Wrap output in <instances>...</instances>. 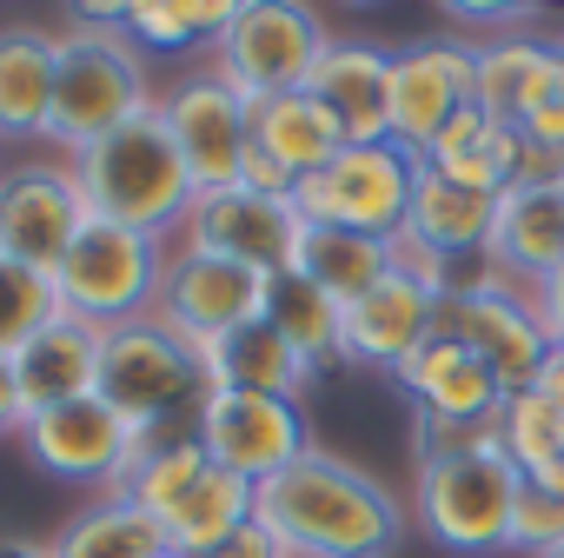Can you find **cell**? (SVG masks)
Listing matches in <instances>:
<instances>
[{
	"mask_svg": "<svg viewBox=\"0 0 564 558\" xmlns=\"http://www.w3.org/2000/svg\"><path fill=\"white\" fill-rule=\"evenodd\" d=\"M557 61H564V34H557Z\"/></svg>",
	"mask_w": 564,
	"mask_h": 558,
	"instance_id": "cell-42",
	"label": "cell"
},
{
	"mask_svg": "<svg viewBox=\"0 0 564 558\" xmlns=\"http://www.w3.org/2000/svg\"><path fill=\"white\" fill-rule=\"evenodd\" d=\"M120 492L160 525L166 551H186V558H213L239 525L259 518V485L213 465L206 446L193 439V419L147 426L140 432V465Z\"/></svg>",
	"mask_w": 564,
	"mask_h": 558,
	"instance_id": "cell-3",
	"label": "cell"
},
{
	"mask_svg": "<svg viewBox=\"0 0 564 558\" xmlns=\"http://www.w3.org/2000/svg\"><path fill=\"white\" fill-rule=\"evenodd\" d=\"M14 386H21V412H54L74 399H94L100 386V326L61 313L54 326H41L21 353H14Z\"/></svg>",
	"mask_w": 564,
	"mask_h": 558,
	"instance_id": "cell-24",
	"label": "cell"
},
{
	"mask_svg": "<svg viewBox=\"0 0 564 558\" xmlns=\"http://www.w3.org/2000/svg\"><path fill=\"white\" fill-rule=\"evenodd\" d=\"M54 67H61V34L0 28V140H47Z\"/></svg>",
	"mask_w": 564,
	"mask_h": 558,
	"instance_id": "cell-26",
	"label": "cell"
},
{
	"mask_svg": "<svg viewBox=\"0 0 564 558\" xmlns=\"http://www.w3.org/2000/svg\"><path fill=\"white\" fill-rule=\"evenodd\" d=\"M252 147L272 153L293 180H313L319 167H333L346 153V133L313 94H279V100L252 107Z\"/></svg>",
	"mask_w": 564,
	"mask_h": 558,
	"instance_id": "cell-30",
	"label": "cell"
},
{
	"mask_svg": "<svg viewBox=\"0 0 564 558\" xmlns=\"http://www.w3.org/2000/svg\"><path fill=\"white\" fill-rule=\"evenodd\" d=\"M265 279L259 266H239V259H213V253H193L173 239V259H166V279H160V300H153V320L180 340V346H213L219 333L246 326L265 313Z\"/></svg>",
	"mask_w": 564,
	"mask_h": 558,
	"instance_id": "cell-13",
	"label": "cell"
},
{
	"mask_svg": "<svg viewBox=\"0 0 564 558\" xmlns=\"http://www.w3.org/2000/svg\"><path fill=\"white\" fill-rule=\"evenodd\" d=\"M491 213L498 200L471 193V186H452L438 173L419 167V186H412V213H405V233H399V259L425 279H438L445 266H465V259H485V239H491Z\"/></svg>",
	"mask_w": 564,
	"mask_h": 558,
	"instance_id": "cell-19",
	"label": "cell"
},
{
	"mask_svg": "<svg viewBox=\"0 0 564 558\" xmlns=\"http://www.w3.org/2000/svg\"><path fill=\"white\" fill-rule=\"evenodd\" d=\"M551 558H564V545H557V551H551Z\"/></svg>",
	"mask_w": 564,
	"mask_h": 558,
	"instance_id": "cell-43",
	"label": "cell"
},
{
	"mask_svg": "<svg viewBox=\"0 0 564 558\" xmlns=\"http://www.w3.org/2000/svg\"><path fill=\"white\" fill-rule=\"evenodd\" d=\"M54 558H160L166 538L160 525L127 498V492H100L94 505H80L54 538H47Z\"/></svg>",
	"mask_w": 564,
	"mask_h": 558,
	"instance_id": "cell-32",
	"label": "cell"
},
{
	"mask_svg": "<svg viewBox=\"0 0 564 558\" xmlns=\"http://www.w3.org/2000/svg\"><path fill=\"white\" fill-rule=\"evenodd\" d=\"M232 14H239V0H133V8H80V21H107L147 54L219 47Z\"/></svg>",
	"mask_w": 564,
	"mask_h": 558,
	"instance_id": "cell-28",
	"label": "cell"
},
{
	"mask_svg": "<svg viewBox=\"0 0 564 558\" xmlns=\"http://www.w3.org/2000/svg\"><path fill=\"white\" fill-rule=\"evenodd\" d=\"M160 558H186V551H160Z\"/></svg>",
	"mask_w": 564,
	"mask_h": 558,
	"instance_id": "cell-41",
	"label": "cell"
},
{
	"mask_svg": "<svg viewBox=\"0 0 564 558\" xmlns=\"http://www.w3.org/2000/svg\"><path fill=\"white\" fill-rule=\"evenodd\" d=\"M87 193L74 160H14L0 167V259L28 272H47L67 259V246L87 226Z\"/></svg>",
	"mask_w": 564,
	"mask_h": 558,
	"instance_id": "cell-12",
	"label": "cell"
},
{
	"mask_svg": "<svg viewBox=\"0 0 564 558\" xmlns=\"http://www.w3.org/2000/svg\"><path fill=\"white\" fill-rule=\"evenodd\" d=\"M405 393H412V406L425 412V419H452V426H498V412H505V386L478 366V353H465L452 333H432L399 373H392Z\"/></svg>",
	"mask_w": 564,
	"mask_h": 558,
	"instance_id": "cell-23",
	"label": "cell"
},
{
	"mask_svg": "<svg viewBox=\"0 0 564 558\" xmlns=\"http://www.w3.org/2000/svg\"><path fill=\"white\" fill-rule=\"evenodd\" d=\"M265 320L279 326V340H286V346L306 360L313 379L333 373V366H346V307L326 300L313 279H300V272H272V279H265Z\"/></svg>",
	"mask_w": 564,
	"mask_h": 558,
	"instance_id": "cell-29",
	"label": "cell"
},
{
	"mask_svg": "<svg viewBox=\"0 0 564 558\" xmlns=\"http://www.w3.org/2000/svg\"><path fill=\"white\" fill-rule=\"evenodd\" d=\"M28 412H21V386H14V360H0V432H21Z\"/></svg>",
	"mask_w": 564,
	"mask_h": 558,
	"instance_id": "cell-38",
	"label": "cell"
},
{
	"mask_svg": "<svg viewBox=\"0 0 564 558\" xmlns=\"http://www.w3.org/2000/svg\"><path fill=\"white\" fill-rule=\"evenodd\" d=\"M213 558H293V551L279 545V532H272V525H259V518H252V525H239Z\"/></svg>",
	"mask_w": 564,
	"mask_h": 558,
	"instance_id": "cell-36",
	"label": "cell"
},
{
	"mask_svg": "<svg viewBox=\"0 0 564 558\" xmlns=\"http://www.w3.org/2000/svg\"><path fill=\"white\" fill-rule=\"evenodd\" d=\"M405 259H399V239H372V233H346V226H306L300 233V253H293V272L313 279V287L339 307L366 300L379 279H392Z\"/></svg>",
	"mask_w": 564,
	"mask_h": 558,
	"instance_id": "cell-27",
	"label": "cell"
},
{
	"mask_svg": "<svg viewBox=\"0 0 564 558\" xmlns=\"http://www.w3.org/2000/svg\"><path fill=\"white\" fill-rule=\"evenodd\" d=\"M166 259H173V239H153V233L113 226V219H87L80 239L67 246V259L54 266V300H61V313H74L87 326L153 320Z\"/></svg>",
	"mask_w": 564,
	"mask_h": 558,
	"instance_id": "cell-6",
	"label": "cell"
},
{
	"mask_svg": "<svg viewBox=\"0 0 564 558\" xmlns=\"http://www.w3.org/2000/svg\"><path fill=\"white\" fill-rule=\"evenodd\" d=\"M199 379H206V393H272V399H300L313 386L306 360L279 340V326L265 313L219 333L213 346H199Z\"/></svg>",
	"mask_w": 564,
	"mask_h": 558,
	"instance_id": "cell-25",
	"label": "cell"
},
{
	"mask_svg": "<svg viewBox=\"0 0 564 558\" xmlns=\"http://www.w3.org/2000/svg\"><path fill=\"white\" fill-rule=\"evenodd\" d=\"M0 558H54V551L34 545V538H0Z\"/></svg>",
	"mask_w": 564,
	"mask_h": 558,
	"instance_id": "cell-40",
	"label": "cell"
},
{
	"mask_svg": "<svg viewBox=\"0 0 564 558\" xmlns=\"http://www.w3.org/2000/svg\"><path fill=\"white\" fill-rule=\"evenodd\" d=\"M419 167L425 173H438V180H452V186H471V193H485V200H498V193H511L518 180H531L538 173V153L524 147V133L518 127H505V120H491V114H478V107H465L425 153H419Z\"/></svg>",
	"mask_w": 564,
	"mask_h": 558,
	"instance_id": "cell-22",
	"label": "cell"
},
{
	"mask_svg": "<svg viewBox=\"0 0 564 558\" xmlns=\"http://www.w3.org/2000/svg\"><path fill=\"white\" fill-rule=\"evenodd\" d=\"M259 525H272L293 558H392L412 512L386 479L313 446L300 465L259 485Z\"/></svg>",
	"mask_w": 564,
	"mask_h": 558,
	"instance_id": "cell-2",
	"label": "cell"
},
{
	"mask_svg": "<svg viewBox=\"0 0 564 558\" xmlns=\"http://www.w3.org/2000/svg\"><path fill=\"white\" fill-rule=\"evenodd\" d=\"M21 446L61 485L120 492L133 479V465H140V426H127L100 393L94 399H74V406H54V412H34L21 426Z\"/></svg>",
	"mask_w": 564,
	"mask_h": 558,
	"instance_id": "cell-14",
	"label": "cell"
},
{
	"mask_svg": "<svg viewBox=\"0 0 564 558\" xmlns=\"http://www.w3.org/2000/svg\"><path fill=\"white\" fill-rule=\"evenodd\" d=\"M485 266L511 287H538L564 266V186L557 180H518L511 193H498Z\"/></svg>",
	"mask_w": 564,
	"mask_h": 558,
	"instance_id": "cell-20",
	"label": "cell"
},
{
	"mask_svg": "<svg viewBox=\"0 0 564 558\" xmlns=\"http://www.w3.org/2000/svg\"><path fill=\"white\" fill-rule=\"evenodd\" d=\"M412 186H419V153H405L399 140H379V147H346L333 167L300 180L293 206L306 226H346V233L399 239L405 213H412Z\"/></svg>",
	"mask_w": 564,
	"mask_h": 558,
	"instance_id": "cell-9",
	"label": "cell"
},
{
	"mask_svg": "<svg viewBox=\"0 0 564 558\" xmlns=\"http://www.w3.org/2000/svg\"><path fill=\"white\" fill-rule=\"evenodd\" d=\"M333 34L313 8L300 0H239L232 28L213 47V74L239 94V100H279V94H306L319 61H326Z\"/></svg>",
	"mask_w": 564,
	"mask_h": 558,
	"instance_id": "cell-7",
	"label": "cell"
},
{
	"mask_svg": "<svg viewBox=\"0 0 564 558\" xmlns=\"http://www.w3.org/2000/svg\"><path fill=\"white\" fill-rule=\"evenodd\" d=\"M538 393L557 406V419H564V346H551V360H544V373H538Z\"/></svg>",
	"mask_w": 564,
	"mask_h": 558,
	"instance_id": "cell-39",
	"label": "cell"
},
{
	"mask_svg": "<svg viewBox=\"0 0 564 558\" xmlns=\"http://www.w3.org/2000/svg\"><path fill=\"white\" fill-rule=\"evenodd\" d=\"M557 186H564V173H557Z\"/></svg>",
	"mask_w": 564,
	"mask_h": 558,
	"instance_id": "cell-44",
	"label": "cell"
},
{
	"mask_svg": "<svg viewBox=\"0 0 564 558\" xmlns=\"http://www.w3.org/2000/svg\"><path fill=\"white\" fill-rule=\"evenodd\" d=\"M551 41H531V34H491V41H471V107L518 127L531 87L544 81L551 67Z\"/></svg>",
	"mask_w": 564,
	"mask_h": 558,
	"instance_id": "cell-31",
	"label": "cell"
},
{
	"mask_svg": "<svg viewBox=\"0 0 564 558\" xmlns=\"http://www.w3.org/2000/svg\"><path fill=\"white\" fill-rule=\"evenodd\" d=\"M239 186H246V193H265V200H293V186H300V180L279 167L272 153L246 147V160H239Z\"/></svg>",
	"mask_w": 564,
	"mask_h": 558,
	"instance_id": "cell-35",
	"label": "cell"
},
{
	"mask_svg": "<svg viewBox=\"0 0 564 558\" xmlns=\"http://www.w3.org/2000/svg\"><path fill=\"white\" fill-rule=\"evenodd\" d=\"M127 426H166V419H193L206 379H199V353L180 346L160 320H127V326H100V386H94Z\"/></svg>",
	"mask_w": 564,
	"mask_h": 558,
	"instance_id": "cell-8",
	"label": "cell"
},
{
	"mask_svg": "<svg viewBox=\"0 0 564 558\" xmlns=\"http://www.w3.org/2000/svg\"><path fill=\"white\" fill-rule=\"evenodd\" d=\"M412 452H419L412 498H405L412 525L438 551H458V558L505 551V525H511L524 472L511 465L498 426H452V419H425L419 412Z\"/></svg>",
	"mask_w": 564,
	"mask_h": 558,
	"instance_id": "cell-1",
	"label": "cell"
},
{
	"mask_svg": "<svg viewBox=\"0 0 564 558\" xmlns=\"http://www.w3.org/2000/svg\"><path fill=\"white\" fill-rule=\"evenodd\" d=\"M300 233H306V219H300L293 200H265V193H246V186L199 193L180 219V246L213 253V259H239V266H259V272H293Z\"/></svg>",
	"mask_w": 564,
	"mask_h": 558,
	"instance_id": "cell-15",
	"label": "cell"
},
{
	"mask_svg": "<svg viewBox=\"0 0 564 558\" xmlns=\"http://www.w3.org/2000/svg\"><path fill=\"white\" fill-rule=\"evenodd\" d=\"M564 545V498L551 485H518V505H511V525H505V551H524V558H551Z\"/></svg>",
	"mask_w": 564,
	"mask_h": 558,
	"instance_id": "cell-34",
	"label": "cell"
},
{
	"mask_svg": "<svg viewBox=\"0 0 564 558\" xmlns=\"http://www.w3.org/2000/svg\"><path fill=\"white\" fill-rule=\"evenodd\" d=\"M193 439L232 479L265 485L313 452V419L300 399H272V393H199Z\"/></svg>",
	"mask_w": 564,
	"mask_h": 558,
	"instance_id": "cell-11",
	"label": "cell"
},
{
	"mask_svg": "<svg viewBox=\"0 0 564 558\" xmlns=\"http://www.w3.org/2000/svg\"><path fill=\"white\" fill-rule=\"evenodd\" d=\"M465 107H471V41L438 34L392 47V140L405 153H425Z\"/></svg>",
	"mask_w": 564,
	"mask_h": 558,
	"instance_id": "cell-17",
	"label": "cell"
},
{
	"mask_svg": "<svg viewBox=\"0 0 564 558\" xmlns=\"http://www.w3.org/2000/svg\"><path fill=\"white\" fill-rule=\"evenodd\" d=\"M61 320V300H54V279L47 272H28L14 259H0V360H14L41 326Z\"/></svg>",
	"mask_w": 564,
	"mask_h": 558,
	"instance_id": "cell-33",
	"label": "cell"
},
{
	"mask_svg": "<svg viewBox=\"0 0 564 558\" xmlns=\"http://www.w3.org/2000/svg\"><path fill=\"white\" fill-rule=\"evenodd\" d=\"M74 173H80V193H87L94 219L133 226V233H153V239H180V219L199 200V186H193V173H186L166 120H160V107H147L120 133L87 147L74 160Z\"/></svg>",
	"mask_w": 564,
	"mask_h": 558,
	"instance_id": "cell-4",
	"label": "cell"
},
{
	"mask_svg": "<svg viewBox=\"0 0 564 558\" xmlns=\"http://www.w3.org/2000/svg\"><path fill=\"white\" fill-rule=\"evenodd\" d=\"M531 300H538V320H544L551 346H564V266H557L551 279H538V287H531Z\"/></svg>",
	"mask_w": 564,
	"mask_h": 558,
	"instance_id": "cell-37",
	"label": "cell"
},
{
	"mask_svg": "<svg viewBox=\"0 0 564 558\" xmlns=\"http://www.w3.org/2000/svg\"><path fill=\"white\" fill-rule=\"evenodd\" d=\"M438 333H452L465 353H478V366L511 393H531L544 360H551V333L538 320L531 287H511V279L485 272L478 287H458L438 300Z\"/></svg>",
	"mask_w": 564,
	"mask_h": 558,
	"instance_id": "cell-10",
	"label": "cell"
},
{
	"mask_svg": "<svg viewBox=\"0 0 564 558\" xmlns=\"http://www.w3.org/2000/svg\"><path fill=\"white\" fill-rule=\"evenodd\" d=\"M160 120L199 193L239 186V160L252 147V100H239L219 74H186L180 87L160 94Z\"/></svg>",
	"mask_w": 564,
	"mask_h": 558,
	"instance_id": "cell-16",
	"label": "cell"
},
{
	"mask_svg": "<svg viewBox=\"0 0 564 558\" xmlns=\"http://www.w3.org/2000/svg\"><path fill=\"white\" fill-rule=\"evenodd\" d=\"M153 100L140 47L107 28V21H80L61 34V67H54V120H47V147H61L67 160H80L87 147H100L107 133H120L127 120H140Z\"/></svg>",
	"mask_w": 564,
	"mask_h": 558,
	"instance_id": "cell-5",
	"label": "cell"
},
{
	"mask_svg": "<svg viewBox=\"0 0 564 558\" xmlns=\"http://www.w3.org/2000/svg\"><path fill=\"white\" fill-rule=\"evenodd\" d=\"M346 133V147H379L392 140V47L379 41H339L326 47L313 87H306Z\"/></svg>",
	"mask_w": 564,
	"mask_h": 558,
	"instance_id": "cell-21",
	"label": "cell"
},
{
	"mask_svg": "<svg viewBox=\"0 0 564 558\" xmlns=\"http://www.w3.org/2000/svg\"><path fill=\"white\" fill-rule=\"evenodd\" d=\"M432 333H438V287L412 266H399L366 300L346 307V360L372 373H399Z\"/></svg>",
	"mask_w": 564,
	"mask_h": 558,
	"instance_id": "cell-18",
	"label": "cell"
}]
</instances>
